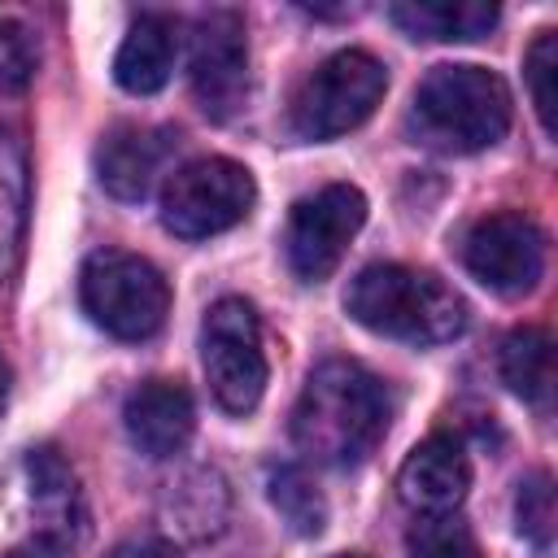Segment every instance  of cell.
<instances>
[{
	"mask_svg": "<svg viewBox=\"0 0 558 558\" xmlns=\"http://www.w3.org/2000/svg\"><path fill=\"white\" fill-rule=\"evenodd\" d=\"M388 418V388L362 362L327 357L292 405V445L318 466H357L384 440Z\"/></svg>",
	"mask_w": 558,
	"mask_h": 558,
	"instance_id": "6da1fadb",
	"label": "cell"
},
{
	"mask_svg": "<svg viewBox=\"0 0 558 558\" xmlns=\"http://www.w3.org/2000/svg\"><path fill=\"white\" fill-rule=\"evenodd\" d=\"M344 310L375 336L401 344H445L466 331V301L436 279L401 262H375L349 279Z\"/></svg>",
	"mask_w": 558,
	"mask_h": 558,
	"instance_id": "7a4b0ae2",
	"label": "cell"
},
{
	"mask_svg": "<svg viewBox=\"0 0 558 558\" xmlns=\"http://www.w3.org/2000/svg\"><path fill=\"white\" fill-rule=\"evenodd\" d=\"M410 135L436 153H480L510 131V87L484 65H436L410 105Z\"/></svg>",
	"mask_w": 558,
	"mask_h": 558,
	"instance_id": "3957f363",
	"label": "cell"
},
{
	"mask_svg": "<svg viewBox=\"0 0 558 558\" xmlns=\"http://www.w3.org/2000/svg\"><path fill=\"white\" fill-rule=\"evenodd\" d=\"M78 301L100 331L118 340H148L170 314V283L148 257L100 248L78 270Z\"/></svg>",
	"mask_w": 558,
	"mask_h": 558,
	"instance_id": "277c9868",
	"label": "cell"
},
{
	"mask_svg": "<svg viewBox=\"0 0 558 558\" xmlns=\"http://www.w3.org/2000/svg\"><path fill=\"white\" fill-rule=\"evenodd\" d=\"M384 92H388L384 61L362 48H340L301 78L288 122L301 140H336L362 126L384 100Z\"/></svg>",
	"mask_w": 558,
	"mask_h": 558,
	"instance_id": "5b68a950",
	"label": "cell"
},
{
	"mask_svg": "<svg viewBox=\"0 0 558 558\" xmlns=\"http://www.w3.org/2000/svg\"><path fill=\"white\" fill-rule=\"evenodd\" d=\"M201 366H205L214 401L227 414L257 410V401L266 392V379H270V366H266V349H262L257 310L244 296H222L205 310Z\"/></svg>",
	"mask_w": 558,
	"mask_h": 558,
	"instance_id": "8992f818",
	"label": "cell"
},
{
	"mask_svg": "<svg viewBox=\"0 0 558 558\" xmlns=\"http://www.w3.org/2000/svg\"><path fill=\"white\" fill-rule=\"evenodd\" d=\"M257 205L253 174L231 157H196L161 187V222L179 240H209L244 222Z\"/></svg>",
	"mask_w": 558,
	"mask_h": 558,
	"instance_id": "52a82bcc",
	"label": "cell"
},
{
	"mask_svg": "<svg viewBox=\"0 0 558 558\" xmlns=\"http://www.w3.org/2000/svg\"><path fill=\"white\" fill-rule=\"evenodd\" d=\"M366 222V196L353 183H327L314 196H301L288 218V266L296 279L318 283L327 279L349 240Z\"/></svg>",
	"mask_w": 558,
	"mask_h": 558,
	"instance_id": "ba28073f",
	"label": "cell"
},
{
	"mask_svg": "<svg viewBox=\"0 0 558 558\" xmlns=\"http://www.w3.org/2000/svg\"><path fill=\"white\" fill-rule=\"evenodd\" d=\"M462 257L484 288L501 296H523L545 275V231L519 209H497L471 227Z\"/></svg>",
	"mask_w": 558,
	"mask_h": 558,
	"instance_id": "9c48e42d",
	"label": "cell"
},
{
	"mask_svg": "<svg viewBox=\"0 0 558 558\" xmlns=\"http://www.w3.org/2000/svg\"><path fill=\"white\" fill-rule=\"evenodd\" d=\"M192 92L209 118H231L248 96V39L235 9H209L192 26Z\"/></svg>",
	"mask_w": 558,
	"mask_h": 558,
	"instance_id": "30bf717a",
	"label": "cell"
},
{
	"mask_svg": "<svg viewBox=\"0 0 558 558\" xmlns=\"http://www.w3.org/2000/svg\"><path fill=\"white\" fill-rule=\"evenodd\" d=\"M17 475H22V510L35 527V536L70 549L87 532V506H83L74 466L57 449L39 445V449L22 453Z\"/></svg>",
	"mask_w": 558,
	"mask_h": 558,
	"instance_id": "8fae6325",
	"label": "cell"
},
{
	"mask_svg": "<svg viewBox=\"0 0 558 558\" xmlns=\"http://www.w3.org/2000/svg\"><path fill=\"white\" fill-rule=\"evenodd\" d=\"M471 488V462L466 449L453 436H427L410 449V458L397 471V497L414 514H453Z\"/></svg>",
	"mask_w": 558,
	"mask_h": 558,
	"instance_id": "7c38bea8",
	"label": "cell"
},
{
	"mask_svg": "<svg viewBox=\"0 0 558 558\" xmlns=\"http://www.w3.org/2000/svg\"><path fill=\"white\" fill-rule=\"evenodd\" d=\"M122 423L144 458H174L196 432V405L179 379H148L126 397Z\"/></svg>",
	"mask_w": 558,
	"mask_h": 558,
	"instance_id": "4fadbf2b",
	"label": "cell"
},
{
	"mask_svg": "<svg viewBox=\"0 0 558 558\" xmlns=\"http://www.w3.org/2000/svg\"><path fill=\"white\" fill-rule=\"evenodd\" d=\"M170 153V131L122 122L113 126L96 148V174L109 196L118 201H144L161 174V161Z\"/></svg>",
	"mask_w": 558,
	"mask_h": 558,
	"instance_id": "5bb4252c",
	"label": "cell"
},
{
	"mask_svg": "<svg viewBox=\"0 0 558 558\" xmlns=\"http://www.w3.org/2000/svg\"><path fill=\"white\" fill-rule=\"evenodd\" d=\"M179 57V22L170 13H140L113 57V78L131 96H153L170 83Z\"/></svg>",
	"mask_w": 558,
	"mask_h": 558,
	"instance_id": "9a60e30c",
	"label": "cell"
},
{
	"mask_svg": "<svg viewBox=\"0 0 558 558\" xmlns=\"http://www.w3.org/2000/svg\"><path fill=\"white\" fill-rule=\"evenodd\" d=\"M231 510V488L214 466H192L161 493V519L183 541H209L222 532Z\"/></svg>",
	"mask_w": 558,
	"mask_h": 558,
	"instance_id": "2e32d148",
	"label": "cell"
},
{
	"mask_svg": "<svg viewBox=\"0 0 558 558\" xmlns=\"http://www.w3.org/2000/svg\"><path fill=\"white\" fill-rule=\"evenodd\" d=\"M388 17L410 39L449 44V39H480V35H488L497 26L501 9L484 4V0H405V4H392Z\"/></svg>",
	"mask_w": 558,
	"mask_h": 558,
	"instance_id": "e0dca14e",
	"label": "cell"
},
{
	"mask_svg": "<svg viewBox=\"0 0 558 558\" xmlns=\"http://www.w3.org/2000/svg\"><path fill=\"white\" fill-rule=\"evenodd\" d=\"M501 384L527 405H549L554 397V336L545 327H514L497 353Z\"/></svg>",
	"mask_w": 558,
	"mask_h": 558,
	"instance_id": "ac0fdd59",
	"label": "cell"
},
{
	"mask_svg": "<svg viewBox=\"0 0 558 558\" xmlns=\"http://www.w3.org/2000/svg\"><path fill=\"white\" fill-rule=\"evenodd\" d=\"M26 192H31L26 144H22L17 131L0 126V283L13 275L17 253H22V235H26Z\"/></svg>",
	"mask_w": 558,
	"mask_h": 558,
	"instance_id": "d6986e66",
	"label": "cell"
},
{
	"mask_svg": "<svg viewBox=\"0 0 558 558\" xmlns=\"http://www.w3.org/2000/svg\"><path fill=\"white\" fill-rule=\"evenodd\" d=\"M266 493L296 536H318L327 527V497L305 466H275L266 480Z\"/></svg>",
	"mask_w": 558,
	"mask_h": 558,
	"instance_id": "ffe728a7",
	"label": "cell"
},
{
	"mask_svg": "<svg viewBox=\"0 0 558 558\" xmlns=\"http://www.w3.org/2000/svg\"><path fill=\"white\" fill-rule=\"evenodd\" d=\"M523 74H527V92L536 105V118L545 126V135L558 131V35L541 31L523 57Z\"/></svg>",
	"mask_w": 558,
	"mask_h": 558,
	"instance_id": "44dd1931",
	"label": "cell"
},
{
	"mask_svg": "<svg viewBox=\"0 0 558 558\" xmlns=\"http://www.w3.org/2000/svg\"><path fill=\"white\" fill-rule=\"evenodd\" d=\"M405 545L410 558H480L475 536L458 514H418Z\"/></svg>",
	"mask_w": 558,
	"mask_h": 558,
	"instance_id": "7402d4cb",
	"label": "cell"
},
{
	"mask_svg": "<svg viewBox=\"0 0 558 558\" xmlns=\"http://www.w3.org/2000/svg\"><path fill=\"white\" fill-rule=\"evenodd\" d=\"M514 527H519V536H527L536 549H549L554 527H558L549 471H536V475H527V480L519 484V497H514Z\"/></svg>",
	"mask_w": 558,
	"mask_h": 558,
	"instance_id": "603a6c76",
	"label": "cell"
},
{
	"mask_svg": "<svg viewBox=\"0 0 558 558\" xmlns=\"http://www.w3.org/2000/svg\"><path fill=\"white\" fill-rule=\"evenodd\" d=\"M39 70V44L26 22L0 17V96H22Z\"/></svg>",
	"mask_w": 558,
	"mask_h": 558,
	"instance_id": "cb8c5ba5",
	"label": "cell"
},
{
	"mask_svg": "<svg viewBox=\"0 0 558 558\" xmlns=\"http://www.w3.org/2000/svg\"><path fill=\"white\" fill-rule=\"evenodd\" d=\"M109 558H179V554H174V545L161 541V536H140V541L118 545Z\"/></svg>",
	"mask_w": 558,
	"mask_h": 558,
	"instance_id": "d4e9b609",
	"label": "cell"
},
{
	"mask_svg": "<svg viewBox=\"0 0 558 558\" xmlns=\"http://www.w3.org/2000/svg\"><path fill=\"white\" fill-rule=\"evenodd\" d=\"M4 558H70V549H65V545H52V541H39V536H31L26 545L9 549Z\"/></svg>",
	"mask_w": 558,
	"mask_h": 558,
	"instance_id": "484cf974",
	"label": "cell"
},
{
	"mask_svg": "<svg viewBox=\"0 0 558 558\" xmlns=\"http://www.w3.org/2000/svg\"><path fill=\"white\" fill-rule=\"evenodd\" d=\"M9 392H13V371H9V362L0 353V414L9 410Z\"/></svg>",
	"mask_w": 558,
	"mask_h": 558,
	"instance_id": "4316f807",
	"label": "cell"
},
{
	"mask_svg": "<svg viewBox=\"0 0 558 558\" xmlns=\"http://www.w3.org/2000/svg\"><path fill=\"white\" fill-rule=\"evenodd\" d=\"M336 558H366V554H336Z\"/></svg>",
	"mask_w": 558,
	"mask_h": 558,
	"instance_id": "83f0119b",
	"label": "cell"
}]
</instances>
